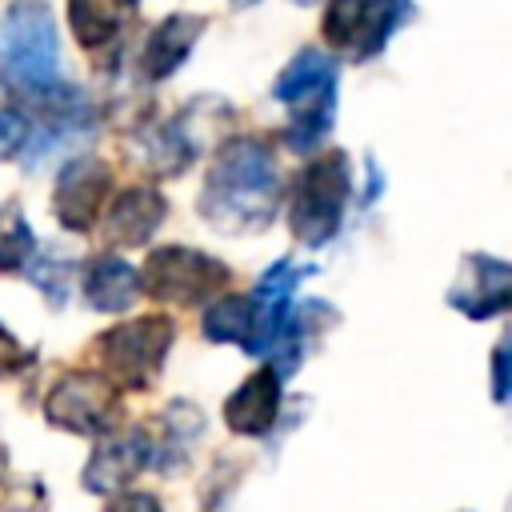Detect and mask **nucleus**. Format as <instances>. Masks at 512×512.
Segmentation results:
<instances>
[{
    "mask_svg": "<svg viewBox=\"0 0 512 512\" xmlns=\"http://www.w3.org/2000/svg\"><path fill=\"white\" fill-rule=\"evenodd\" d=\"M272 96L288 108V148L292 152H312L332 128L336 116V60L320 48H300L284 72L272 84Z\"/></svg>",
    "mask_w": 512,
    "mask_h": 512,
    "instance_id": "nucleus-2",
    "label": "nucleus"
},
{
    "mask_svg": "<svg viewBox=\"0 0 512 512\" xmlns=\"http://www.w3.org/2000/svg\"><path fill=\"white\" fill-rule=\"evenodd\" d=\"M412 16V0H328L320 36L328 48L364 64L384 52L392 32Z\"/></svg>",
    "mask_w": 512,
    "mask_h": 512,
    "instance_id": "nucleus-8",
    "label": "nucleus"
},
{
    "mask_svg": "<svg viewBox=\"0 0 512 512\" xmlns=\"http://www.w3.org/2000/svg\"><path fill=\"white\" fill-rule=\"evenodd\" d=\"M36 252L32 224L24 220L16 200H0V272H24V264Z\"/></svg>",
    "mask_w": 512,
    "mask_h": 512,
    "instance_id": "nucleus-20",
    "label": "nucleus"
},
{
    "mask_svg": "<svg viewBox=\"0 0 512 512\" xmlns=\"http://www.w3.org/2000/svg\"><path fill=\"white\" fill-rule=\"evenodd\" d=\"M0 72L20 92H40L60 80V36L44 0H16L0 16Z\"/></svg>",
    "mask_w": 512,
    "mask_h": 512,
    "instance_id": "nucleus-4",
    "label": "nucleus"
},
{
    "mask_svg": "<svg viewBox=\"0 0 512 512\" xmlns=\"http://www.w3.org/2000/svg\"><path fill=\"white\" fill-rule=\"evenodd\" d=\"M132 0H68V28L84 52H104L124 36Z\"/></svg>",
    "mask_w": 512,
    "mask_h": 512,
    "instance_id": "nucleus-18",
    "label": "nucleus"
},
{
    "mask_svg": "<svg viewBox=\"0 0 512 512\" xmlns=\"http://www.w3.org/2000/svg\"><path fill=\"white\" fill-rule=\"evenodd\" d=\"M492 400L496 404L508 400V344L504 340L492 348Z\"/></svg>",
    "mask_w": 512,
    "mask_h": 512,
    "instance_id": "nucleus-26",
    "label": "nucleus"
},
{
    "mask_svg": "<svg viewBox=\"0 0 512 512\" xmlns=\"http://www.w3.org/2000/svg\"><path fill=\"white\" fill-rule=\"evenodd\" d=\"M448 304L456 312H464L468 320H492V316L508 312V304H512L508 260L488 256V252H468L452 288H448Z\"/></svg>",
    "mask_w": 512,
    "mask_h": 512,
    "instance_id": "nucleus-11",
    "label": "nucleus"
},
{
    "mask_svg": "<svg viewBox=\"0 0 512 512\" xmlns=\"http://www.w3.org/2000/svg\"><path fill=\"white\" fill-rule=\"evenodd\" d=\"M116 192V176H112V164L100 160V156H76L60 168V180H56V196H52V208H56V220L60 228L68 232H88L96 228L108 196Z\"/></svg>",
    "mask_w": 512,
    "mask_h": 512,
    "instance_id": "nucleus-9",
    "label": "nucleus"
},
{
    "mask_svg": "<svg viewBox=\"0 0 512 512\" xmlns=\"http://www.w3.org/2000/svg\"><path fill=\"white\" fill-rule=\"evenodd\" d=\"M136 164L152 176H180L192 156L200 152V140L188 124V112L184 116H172V120H152V124H140L128 140Z\"/></svg>",
    "mask_w": 512,
    "mask_h": 512,
    "instance_id": "nucleus-14",
    "label": "nucleus"
},
{
    "mask_svg": "<svg viewBox=\"0 0 512 512\" xmlns=\"http://www.w3.org/2000/svg\"><path fill=\"white\" fill-rule=\"evenodd\" d=\"M44 416L52 428H64L72 436H108L120 428L124 416V392L108 384L96 368H68L60 372L44 392Z\"/></svg>",
    "mask_w": 512,
    "mask_h": 512,
    "instance_id": "nucleus-6",
    "label": "nucleus"
},
{
    "mask_svg": "<svg viewBox=\"0 0 512 512\" xmlns=\"http://www.w3.org/2000/svg\"><path fill=\"white\" fill-rule=\"evenodd\" d=\"M176 340V324L168 316H132V320H120L112 324L108 332L96 336L92 352H96V372L116 384L120 392H144L152 388V380L160 376L164 360H168V348Z\"/></svg>",
    "mask_w": 512,
    "mask_h": 512,
    "instance_id": "nucleus-5",
    "label": "nucleus"
},
{
    "mask_svg": "<svg viewBox=\"0 0 512 512\" xmlns=\"http://www.w3.org/2000/svg\"><path fill=\"white\" fill-rule=\"evenodd\" d=\"M204 16H192V12H172V16H164L152 32H148V40H144V48H140V76L144 80H168L188 56H192V48H196V40H200V32H204Z\"/></svg>",
    "mask_w": 512,
    "mask_h": 512,
    "instance_id": "nucleus-16",
    "label": "nucleus"
},
{
    "mask_svg": "<svg viewBox=\"0 0 512 512\" xmlns=\"http://www.w3.org/2000/svg\"><path fill=\"white\" fill-rule=\"evenodd\" d=\"M80 288L96 312H128L140 300V272L124 256L100 252L80 268Z\"/></svg>",
    "mask_w": 512,
    "mask_h": 512,
    "instance_id": "nucleus-17",
    "label": "nucleus"
},
{
    "mask_svg": "<svg viewBox=\"0 0 512 512\" xmlns=\"http://www.w3.org/2000/svg\"><path fill=\"white\" fill-rule=\"evenodd\" d=\"M352 200V160L348 152L332 148L320 152L300 168L288 192V228L304 248H324L348 212Z\"/></svg>",
    "mask_w": 512,
    "mask_h": 512,
    "instance_id": "nucleus-3",
    "label": "nucleus"
},
{
    "mask_svg": "<svg viewBox=\"0 0 512 512\" xmlns=\"http://www.w3.org/2000/svg\"><path fill=\"white\" fill-rule=\"evenodd\" d=\"M280 208V168L276 152L256 136H232L220 144L204 192L200 216L216 232H260Z\"/></svg>",
    "mask_w": 512,
    "mask_h": 512,
    "instance_id": "nucleus-1",
    "label": "nucleus"
},
{
    "mask_svg": "<svg viewBox=\"0 0 512 512\" xmlns=\"http://www.w3.org/2000/svg\"><path fill=\"white\" fill-rule=\"evenodd\" d=\"M140 272V296H152L160 304H176V308H192L204 304L212 296H220L232 280L228 264L200 252V248H184V244H168L156 248Z\"/></svg>",
    "mask_w": 512,
    "mask_h": 512,
    "instance_id": "nucleus-7",
    "label": "nucleus"
},
{
    "mask_svg": "<svg viewBox=\"0 0 512 512\" xmlns=\"http://www.w3.org/2000/svg\"><path fill=\"white\" fill-rule=\"evenodd\" d=\"M4 476H8V448H4V440H0V484H4Z\"/></svg>",
    "mask_w": 512,
    "mask_h": 512,
    "instance_id": "nucleus-28",
    "label": "nucleus"
},
{
    "mask_svg": "<svg viewBox=\"0 0 512 512\" xmlns=\"http://www.w3.org/2000/svg\"><path fill=\"white\" fill-rule=\"evenodd\" d=\"M316 264H296V260H276L252 288V340H248V352L252 356H268L288 308L296 304V288L304 276H312Z\"/></svg>",
    "mask_w": 512,
    "mask_h": 512,
    "instance_id": "nucleus-12",
    "label": "nucleus"
},
{
    "mask_svg": "<svg viewBox=\"0 0 512 512\" xmlns=\"http://www.w3.org/2000/svg\"><path fill=\"white\" fill-rule=\"evenodd\" d=\"M236 4H252V0H236Z\"/></svg>",
    "mask_w": 512,
    "mask_h": 512,
    "instance_id": "nucleus-30",
    "label": "nucleus"
},
{
    "mask_svg": "<svg viewBox=\"0 0 512 512\" xmlns=\"http://www.w3.org/2000/svg\"><path fill=\"white\" fill-rule=\"evenodd\" d=\"M200 332L212 344H240L248 352L252 340V300L240 292H220L200 316Z\"/></svg>",
    "mask_w": 512,
    "mask_h": 512,
    "instance_id": "nucleus-19",
    "label": "nucleus"
},
{
    "mask_svg": "<svg viewBox=\"0 0 512 512\" xmlns=\"http://www.w3.org/2000/svg\"><path fill=\"white\" fill-rule=\"evenodd\" d=\"M24 140H28V116L12 104H0V160L20 156Z\"/></svg>",
    "mask_w": 512,
    "mask_h": 512,
    "instance_id": "nucleus-24",
    "label": "nucleus"
},
{
    "mask_svg": "<svg viewBox=\"0 0 512 512\" xmlns=\"http://www.w3.org/2000/svg\"><path fill=\"white\" fill-rule=\"evenodd\" d=\"M152 460V436L144 428L108 432L96 440L88 464H84V492L92 496H120Z\"/></svg>",
    "mask_w": 512,
    "mask_h": 512,
    "instance_id": "nucleus-10",
    "label": "nucleus"
},
{
    "mask_svg": "<svg viewBox=\"0 0 512 512\" xmlns=\"http://www.w3.org/2000/svg\"><path fill=\"white\" fill-rule=\"evenodd\" d=\"M44 508V484L40 480H8L0 484V512H40Z\"/></svg>",
    "mask_w": 512,
    "mask_h": 512,
    "instance_id": "nucleus-23",
    "label": "nucleus"
},
{
    "mask_svg": "<svg viewBox=\"0 0 512 512\" xmlns=\"http://www.w3.org/2000/svg\"><path fill=\"white\" fill-rule=\"evenodd\" d=\"M104 512H164L152 492H120Z\"/></svg>",
    "mask_w": 512,
    "mask_h": 512,
    "instance_id": "nucleus-27",
    "label": "nucleus"
},
{
    "mask_svg": "<svg viewBox=\"0 0 512 512\" xmlns=\"http://www.w3.org/2000/svg\"><path fill=\"white\" fill-rule=\"evenodd\" d=\"M160 428H164V440H152V460L148 464H160L164 452H172V464L180 460L184 444H192V436L204 432V416L196 404L188 400H172L164 412H160Z\"/></svg>",
    "mask_w": 512,
    "mask_h": 512,
    "instance_id": "nucleus-21",
    "label": "nucleus"
},
{
    "mask_svg": "<svg viewBox=\"0 0 512 512\" xmlns=\"http://www.w3.org/2000/svg\"><path fill=\"white\" fill-rule=\"evenodd\" d=\"M284 376L272 364H260L252 376H244V384L224 400V424L236 436H268L272 424L280 420V404H284Z\"/></svg>",
    "mask_w": 512,
    "mask_h": 512,
    "instance_id": "nucleus-15",
    "label": "nucleus"
},
{
    "mask_svg": "<svg viewBox=\"0 0 512 512\" xmlns=\"http://www.w3.org/2000/svg\"><path fill=\"white\" fill-rule=\"evenodd\" d=\"M292 4H316V0H292Z\"/></svg>",
    "mask_w": 512,
    "mask_h": 512,
    "instance_id": "nucleus-29",
    "label": "nucleus"
},
{
    "mask_svg": "<svg viewBox=\"0 0 512 512\" xmlns=\"http://www.w3.org/2000/svg\"><path fill=\"white\" fill-rule=\"evenodd\" d=\"M72 272H76V260L72 256H60V252H32V260L24 264V276L32 280V288L52 308H64L68 288H72Z\"/></svg>",
    "mask_w": 512,
    "mask_h": 512,
    "instance_id": "nucleus-22",
    "label": "nucleus"
},
{
    "mask_svg": "<svg viewBox=\"0 0 512 512\" xmlns=\"http://www.w3.org/2000/svg\"><path fill=\"white\" fill-rule=\"evenodd\" d=\"M36 364V352L32 348H24L4 324H0V380H8V376H20L24 368H32Z\"/></svg>",
    "mask_w": 512,
    "mask_h": 512,
    "instance_id": "nucleus-25",
    "label": "nucleus"
},
{
    "mask_svg": "<svg viewBox=\"0 0 512 512\" xmlns=\"http://www.w3.org/2000/svg\"><path fill=\"white\" fill-rule=\"evenodd\" d=\"M164 216H168V200L152 184H132V188H120L108 196L96 224L112 248H140L152 240V232L164 224Z\"/></svg>",
    "mask_w": 512,
    "mask_h": 512,
    "instance_id": "nucleus-13",
    "label": "nucleus"
}]
</instances>
